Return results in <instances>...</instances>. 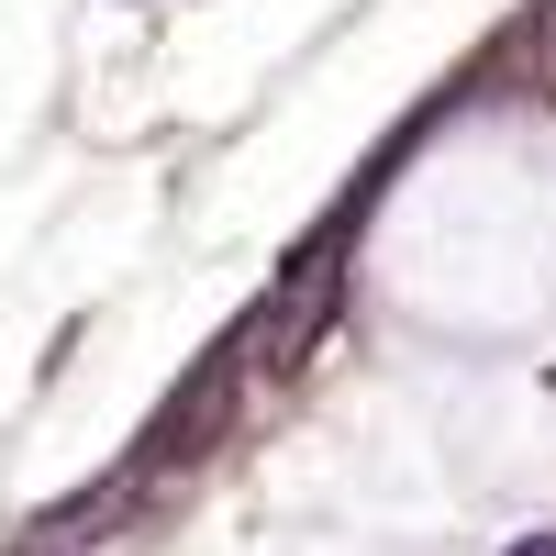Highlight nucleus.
Returning <instances> with one entry per match:
<instances>
[{
    "instance_id": "f257e3e1",
    "label": "nucleus",
    "mask_w": 556,
    "mask_h": 556,
    "mask_svg": "<svg viewBox=\"0 0 556 556\" xmlns=\"http://www.w3.org/2000/svg\"><path fill=\"white\" fill-rule=\"evenodd\" d=\"M334 312H345V256L334 245H301L290 267H278V290L256 301V323L235 334V367H267V379H290V367L334 334Z\"/></svg>"
}]
</instances>
